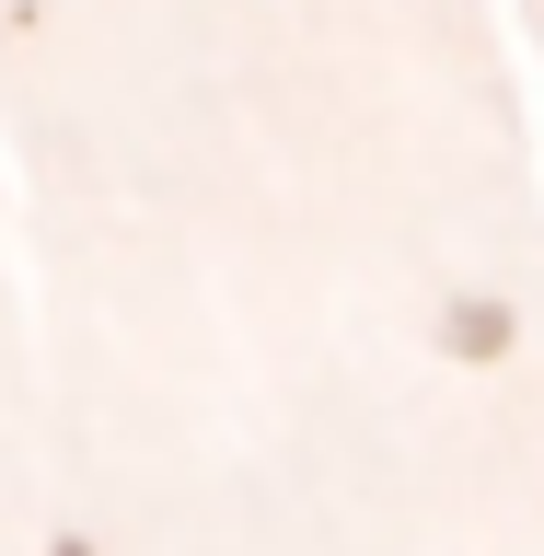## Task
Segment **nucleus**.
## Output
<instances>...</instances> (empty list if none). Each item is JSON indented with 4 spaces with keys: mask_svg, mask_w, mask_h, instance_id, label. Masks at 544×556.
Returning a JSON list of instances; mask_svg holds the SVG:
<instances>
[{
    "mask_svg": "<svg viewBox=\"0 0 544 556\" xmlns=\"http://www.w3.org/2000/svg\"><path fill=\"white\" fill-rule=\"evenodd\" d=\"M47 545H544V93L510 0H0Z\"/></svg>",
    "mask_w": 544,
    "mask_h": 556,
    "instance_id": "1",
    "label": "nucleus"
},
{
    "mask_svg": "<svg viewBox=\"0 0 544 556\" xmlns=\"http://www.w3.org/2000/svg\"><path fill=\"white\" fill-rule=\"evenodd\" d=\"M0 545H47V417H35V302L12 174H0Z\"/></svg>",
    "mask_w": 544,
    "mask_h": 556,
    "instance_id": "2",
    "label": "nucleus"
},
{
    "mask_svg": "<svg viewBox=\"0 0 544 556\" xmlns=\"http://www.w3.org/2000/svg\"><path fill=\"white\" fill-rule=\"evenodd\" d=\"M510 24H521V59H533V93H544V0H510Z\"/></svg>",
    "mask_w": 544,
    "mask_h": 556,
    "instance_id": "3",
    "label": "nucleus"
}]
</instances>
